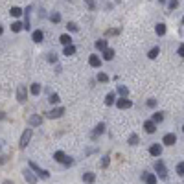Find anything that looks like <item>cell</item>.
Returning <instances> with one entry per match:
<instances>
[{
  "label": "cell",
  "instance_id": "cell-47",
  "mask_svg": "<svg viewBox=\"0 0 184 184\" xmlns=\"http://www.w3.org/2000/svg\"><path fill=\"white\" fill-rule=\"evenodd\" d=\"M182 24H184V17H182Z\"/></svg>",
  "mask_w": 184,
  "mask_h": 184
},
{
  "label": "cell",
  "instance_id": "cell-35",
  "mask_svg": "<svg viewBox=\"0 0 184 184\" xmlns=\"http://www.w3.org/2000/svg\"><path fill=\"white\" fill-rule=\"evenodd\" d=\"M48 101H50V103H53V105H55V103H59V94H50V98H48Z\"/></svg>",
  "mask_w": 184,
  "mask_h": 184
},
{
  "label": "cell",
  "instance_id": "cell-36",
  "mask_svg": "<svg viewBox=\"0 0 184 184\" xmlns=\"http://www.w3.org/2000/svg\"><path fill=\"white\" fill-rule=\"evenodd\" d=\"M85 4L90 11H96V2H94V0H85Z\"/></svg>",
  "mask_w": 184,
  "mask_h": 184
},
{
  "label": "cell",
  "instance_id": "cell-15",
  "mask_svg": "<svg viewBox=\"0 0 184 184\" xmlns=\"http://www.w3.org/2000/svg\"><path fill=\"white\" fill-rule=\"evenodd\" d=\"M83 180H85L87 184H92L94 180H96V173H92V171H87V173H83Z\"/></svg>",
  "mask_w": 184,
  "mask_h": 184
},
{
  "label": "cell",
  "instance_id": "cell-18",
  "mask_svg": "<svg viewBox=\"0 0 184 184\" xmlns=\"http://www.w3.org/2000/svg\"><path fill=\"white\" fill-rule=\"evenodd\" d=\"M158 53H160V48H158V46H153V48L149 50L147 57H149V59H156V57H158Z\"/></svg>",
  "mask_w": 184,
  "mask_h": 184
},
{
  "label": "cell",
  "instance_id": "cell-5",
  "mask_svg": "<svg viewBox=\"0 0 184 184\" xmlns=\"http://www.w3.org/2000/svg\"><path fill=\"white\" fill-rule=\"evenodd\" d=\"M30 168L33 169V171H37L40 177H43V179H48V177H50V171H46V169H40V168L35 164V162H30Z\"/></svg>",
  "mask_w": 184,
  "mask_h": 184
},
{
  "label": "cell",
  "instance_id": "cell-28",
  "mask_svg": "<svg viewBox=\"0 0 184 184\" xmlns=\"http://www.w3.org/2000/svg\"><path fill=\"white\" fill-rule=\"evenodd\" d=\"M151 120L155 121V124H160V121H162V120H164V112H155Z\"/></svg>",
  "mask_w": 184,
  "mask_h": 184
},
{
  "label": "cell",
  "instance_id": "cell-34",
  "mask_svg": "<svg viewBox=\"0 0 184 184\" xmlns=\"http://www.w3.org/2000/svg\"><path fill=\"white\" fill-rule=\"evenodd\" d=\"M177 175L184 177V162H179V164H177Z\"/></svg>",
  "mask_w": 184,
  "mask_h": 184
},
{
  "label": "cell",
  "instance_id": "cell-42",
  "mask_svg": "<svg viewBox=\"0 0 184 184\" xmlns=\"http://www.w3.org/2000/svg\"><path fill=\"white\" fill-rule=\"evenodd\" d=\"M177 53H179L180 57H184V43H182V44L179 46V50H177Z\"/></svg>",
  "mask_w": 184,
  "mask_h": 184
},
{
  "label": "cell",
  "instance_id": "cell-3",
  "mask_svg": "<svg viewBox=\"0 0 184 184\" xmlns=\"http://www.w3.org/2000/svg\"><path fill=\"white\" fill-rule=\"evenodd\" d=\"M26 98H28V88H26L24 85H18V88H17V99L20 101V103H24Z\"/></svg>",
  "mask_w": 184,
  "mask_h": 184
},
{
  "label": "cell",
  "instance_id": "cell-26",
  "mask_svg": "<svg viewBox=\"0 0 184 184\" xmlns=\"http://www.w3.org/2000/svg\"><path fill=\"white\" fill-rule=\"evenodd\" d=\"M30 92L33 94V96H39V94H40V85L39 83H33L31 88H30Z\"/></svg>",
  "mask_w": 184,
  "mask_h": 184
},
{
  "label": "cell",
  "instance_id": "cell-4",
  "mask_svg": "<svg viewBox=\"0 0 184 184\" xmlns=\"http://www.w3.org/2000/svg\"><path fill=\"white\" fill-rule=\"evenodd\" d=\"M116 107L121 109V111H124V109H131L133 107V101L129 99V98H120V99H116Z\"/></svg>",
  "mask_w": 184,
  "mask_h": 184
},
{
  "label": "cell",
  "instance_id": "cell-27",
  "mask_svg": "<svg viewBox=\"0 0 184 184\" xmlns=\"http://www.w3.org/2000/svg\"><path fill=\"white\" fill-rule=\"evenodd\" d=\"M53 158H55L57 162H65L66 160V155L63 151H55V155H53Z\"/></svg>",
  "mask_w": 184,
  "mask_h": 184
},
{
  "label": "cell",
  "instance_id": "cell-38",
  "mask_svg": "<svg viewBox=\"0 0 184 184\" xmlns=\"http://www.w3.org/2000/svg\"><path fill=\"white\" fill-rule=\"evenodd\" d=\"M46 59H48L50 63H57V55L55 53H46Z\"/></svg>",
  "mask_w": 184,
  "mask_h": 184
},
{
  "label": "cell",
  "instance_id": "cell-44",
  "mask_svg": "<svg viewBox=\"0 0 184 184\" xmlns=\"http://www.w3.org/2000/svg\"><path fill=\"white\" fill-rule=\"evenodd\" d=\"M4 118H6V116H4V112H2V111H0V120H4Z\"/></svg>",
  "mask_w": 184,
  "mask_h": 184
},
{
  "label": "cell",
  "instance_id": "cell-8",
  "mask_svg": "<svg viewBox=\"0 0 184 184\" xmlns=\"http://www.w3.org/2000/svg\"><path fill=\"white\" fill-rule=\"evenodd\" d=\"M88 65H90L92 68H99L101 66V59L96 55V53H92V55L88 57Z\"/></svg>",
  "mask_w": 184,
  "mask_h": 184
},
{
  "label": "cell",
  "instance_id": "cell-9",
  "mask_svg": "<svg viewBox=\"0 0 184 184\" xmlns=\"http://www.w3.org/2000/svg\"><path fill=\"white\" fill-rule=\"evenodd\" d=\"M144 129H146V133L153 134V133L156 131V124H155L153 120H147V121H144Z\"/></svg>",
  "mask_w": 184,
  "mask_h": 184
},
{
  "label": "cell",
  "instance_id": "cell-46",
  "mask_svg": "<svg viewBox=\"0 0 184 184\" xmlns=\"http://www.w3.org/2000/svg\"><path fill=\"white\" fill-rule=\"evenodd\" d=\"M158 2H160V4H164V2H168V0H158Z\"/></svg>",
  "mask_w": 184,
  "mask_h": 184
},
{
  "label": "cell",
  "instance_id": "cell-23",
  "mask_svg": "<svg viewBox=\"0 0 184 184\" xmlns=\"http://www.w3.org/2000/svg\"><path fill=\"white\" fill-rule=\"evenodd\" d=\"M63 53H65V55H68V57H70V55H74V53H76V46H74V44H70V46H65Z\"/></svg>",
  "mask_w": 184,
  "mask_h": 184
},
{
  "label": "cell",
  "instance_id": "cell-13",
  "mask_svg": "<svg viewBox=\"0 0 184 184\" xmlns=\"http://www.w3.org/2000/svg\"><path fill=\"white\" fill-rule=\"evenodd\" d=\"M155 33H156V35H158V37L166 35V24H164V22H158V24L155 26Z\"/></svg>",
  "mask_w": 184,
  "mask_h": 184
},
{
  "label": "cell",
  "instance_id": "cell-31",
  "mask_svg": "<svg viewBox=\"0 0 184 184\" xmlns=\"http://www.w3.org/2000/svg\"><path fill=\"white\" fill-rule=\"evenodd\" d=\"M118 92L121 94V98H127V94H129V88H127L125 85H120V87H118Z\"/></svg>",
  "mask_w": 184,
  "mask_h": 184
},
{
  "label": "cell",
  "instance_id": "cell-37",
  "mask_svg": "<svg viewBox=\"0 0 184 184\" xmlns=\"http://www.w3.org/2000/svg\"><path fill=\"white\" fill-rule=\"evenodd\" d=\"M66 28H68V31H77V30H79L76 22H68V24H66Z\"/></svg>",
  "mask_w": 184,
  "mask_h": 184
},
{
  "label": "cell",
  "instance_id": "cell-39",
  "mask_svg": "<svg viewBox=\"0 0 184 184\" xmlns=\"http://www.w3.org/2000/svg\"><path fill=\"white\" fill-rule=\"evenodd\" d=\"M109 160H111V156L105 155L103 158H101V168H107V166H109Z\"/></svg>",
  "mask_w": 184,
  "mask_h": 184
},
{
  "label": "cell",
  "instance_id": "cell-6",
  "mask_svg": "<svg viewBox=\"0 0 184 184\" xmlns=\"http://www.w3.org/2000/svg\"><path fill=\"white\" fill-rule=\"evenodd\" d=\"M175 142H177V136L173 133H166L164 138H162V144H164V146H173Z\"/></svg>",
  "mask_w": 184,
  "mask_h": 184
},
{
  "label": "cell",
  "instance_id": "cell-25",
  "mask_svg": "<svg viewBox=\"0 0 184 184\" xmlns=\"http://www.w3.org/2000/svg\"><path fill=\"white\" fill-rule=\"evenodd\" d=\"M50 20H52L53 24H59V22H61V13H59V11H53L52 15H50Z\"/></svg>",
  "mask_w": 184,
  "mask_h": 184
},
{
  "label": "cell",
  "instance_id": "cell-12",
  "mask_svg": "<svg viewBox=\"0 0 184 184\" xmlns=\"http://www.w3.org/2000/svg\"><path fill=\"white\" fill-rule=\"evenodd\" d=\"M149 153H151L153 156H160L162 155V146L160 144H153L151 147H149Z\"/></svg>",
  "mask_w": 184,
  "mask_h": 184
},
{
  "label": "cell",
  "instance_id": "cell-22",
  "mask_svg": "<svg viewBox=\"0 0 184 184\" xmlns=\"http://www.w3.org/2000/svg\"><path fill=\"white\" fill-rule=\"evenodd\" d=\"M20 30H24V24L22 22H18V20H15V22L11 24V31H15V33H18Z\"/></svg>",
  "mask_w": 184,
  "mask_h": 184
},
{
  "label": "cell",
  "instance_id": "cell-1",
  "mask_svg": "<svg viewBox=\"0 0 184 184\" xmlns=\"http://www.w3.org/2000/svg\"><path fill=\"white\" fill-rule=\"evenodd\" d=\"M155 171H156V175L160 177V179H168V169H166V166H164V162H162L160 158L158 160H155Z\"/></svg>",
  "mask_w": 184,
  "mask_h": 184
},
{
  "label": "cell",
  "instance_id": "cell-32",
  "mask_svg": "<svg viewBox=\"0 0 184 184\" xmlns=\"http://www.w3.org/2000/svg\"><path fill=\"white\" fill-rule=\"evenodd\" d=\"M138 134H136V133H133L131 136H129V144H131V146H136V144H138Z\"/></svg>",
  "mask_w": 184,
  "mask_h": 184
},
{
  "label": "cell",
  "instance_id": "cell-43",
  "mask_svg": "<svg viewBox=\"0 0 184 184\" xmlns=\"http://www.w3.org/2000/svg\"><path fill=\"white\" fill-rule=\"evenodd\" d=\"M63 164H65V166H70V164H74V160H72V158H68V156H66V160L63 162Z\"/></svg>",
  "mask_w": 184,
  "mask_h": 184
},
{
  "label": "cell",
  "instance_id": "cell-21",
  "mask_svg": "<svg viewBox=\"0 0 184 184\" xmlns=\"http://www.w3.org/2000/svg\"><path fill=\"white\" fill-rule=\"evenodd\" d=\"M103 59H105V61H112V59H114V50H112V48H107V50L103 52Z\"/></svg>",
  "mask_w": 184,
  "mask_h": 184
},
{
  "label": "cell",
  "instance_id": "cell-48",
  "mask_svg": "<svg viewBox=\"0 0 184 184\" xmlns=\"http://www.w3.org/2000/svg\"><path fill=\"white\" fill-rule=\"evenodd\" d=\"M182 133H184V125H182Z\"/></svg>",
  "mask_w": 184,
  "mask_h": 184
},
{
  "label": "cell",
  "instance_id": "cell-7",
  "mask_svg": "<svg viewBox=\"0 0 184 184\" xmlns=\"http://www.w3.org/2000/svg\"><path fill=\"white\" fill-rule=\"evenodd\" d=\"M63 114H65V109L63 107H57V109H52V111L48 112V118H61V116H63Z\"/></svg>",
  "mask_w": 184,
  "mask_h": 184
},
{
  "label": "cell",
  "instance_id": "cell-19",
  "mask_svg": "<svg viewBox=\"0 0 184 184\" xmlns=\"http://www.w3.org/2000/svg\"><path fill=\"white\" fill-rule=\"evenodd\" d=\"M105 133V124H98L96 129H94V134H92V138H96L98 134H103Z\"/></svg>",
  "mask_w": 184,
  "mask_h": 184
},
{
  "label": "cell",
  "instance_id": "cell-11",
  "mask_svg": "<svg viewBox=\"0 0 184 184\" xmlns=\"http://www.w3.org/2000/svg\"><path fill=\"white\" fill-rule=\"evenodd\" d=\"M31 39H33V43H43V40H44V33L40 30H35L31 33Z\"/></svg>",
  "mask_w": 184,
  "mask_h": 184
},
{
  "label": "cell",
  "instance_id": "cell-17",
  "mask_svg": "<svg viewBox=\"0 0 184 184\" xmlns=\"http://www.w3.org/2000/svg\"><path fill=\"white\" fill-rule=\"evenodd\" d=\"M94 46H96V50L105 52V50H107V40H105V39H98L96 43H94Z\"/></svg>",
  "mask_w": 184,
  "mask_h": 184
},
{
  "label": "cell",
  "instance_id": "cell-16",
  "mask_svg": "<svg viewBox=\"0 0 184 184\" xmlns=\"http://www.w3.org/2000/svg\"><path fill=\"white\" fill-rule=\"evenodd\" d=\"M59 43L65 44V46H70V44H72V37L68 35V33H63V35L59 37Z\"/></svg>",
  "mask_w": 184,
  "mask_h": 184
},
{
  "label": "cell",
  "instance_id": "cell-20",
  "mask_svg": "<svg viewBox=\"0 0 184 184\" xmlns=\"http://www.w3.org/2000/svg\"><path fill=\"white\" fill-rule=\"evenodd\" d=\"M40 124H43V118H40L39 114H33L30 118V125H40Z\"/></svg>",
  "mask_w": 184,
  "mask_h": 184
},
{
  "label": "cell",
  "instance_id": "cell-30",
  "mask_svg": "<svg viewBox=\"0 0 184 184\" xmlns=\"http://www.w3.org/2000/svg\"><path fill=\"white\" fill-rule=\"evenodd\" d=\"M177 8H179V0H168V9L169 11H173Z\"/></svg>",
  "mask_w": 184,
  "mask_h": 184
},
{
  "label": "cell",
  "instance_id": "cell-41",
  "mask_svg": "<svg viewBox=\"0 0 184 184\" xmlns=\"http://www.w3.org/2000/svg\"><path fill=\"white\" fill-rule=\"evenodd\" d=\"M147 107L155 109V107H156V99H153V98H151V99H147Z\"/></svg>",
  "mask_w": 184,
  "mask_h": 184
},
{
  "label": "cell",
  "instance_id": "cell-2",
  "mask_svg": "<svg viewBox=\"0 0 184 184\" xmlns=\"http://www.w3.org/2000/svg\"><path fill=\"white\" fill-rule=\"evenodd\" d=\"M31 134H33V129H26V131L22 133V136H20V142H18V146L20 147H26V146H28L30 144V140H31Z\"/></svg>",
  "mask_w": 184,
  "mask_h": 184
},
{
  "label": "cell",
  "instance_id": "cell-33",
  "mask_svg": "<svg viewBox=\"0 0 184 184\" xmlns=\"http://www.w3.org/2000/svg\"><path fill=\"white\" fill-rule=\"evenodd\" d=\"M98 81H99V83H107V81H109V76H107L105 72H99V74H98Z\"/></svg>",
  "mask_w": 184,
  "mask_h": 184
},
{
  "label": "cell",
  "instance_id": "cell-29",
  "mask_svg": "<svg viewBox=\"0 0 184 184\" xmlns=\"http://www.w3.org/2000/svg\"><path fill=\"white\" fill-rule=\"evenodd\" d=\"M9 13H11V17H20V15H22V9L17 8V6H13V8L9 9Z\"/></svg>",
  "mask_w": 184,
  "mask_h": 184
},
{
  "label": "cell",
  "instance_id": "cell-24",
  "mask_svg": "<svg viewBox=\"0 0 184 184\" xmlns=\"http://www.w3.org/2000/svg\"><path fill=\"white\" fill-rule=\"evenodd\" d=\"M114 99H116V94H114V92H109L107 96H105V105H112Z\"/></svg>",
  "mask_w": 184,
  "mask_h": 184
},
{
  "label": "cell",
  "instance_id": "cell-14",
  "mask_svg": "<svg viewBox=\"0 0 184 184\" xmlns=\"http://www.w3.org/2000/svg\"><path fill=\"white\" fill-rule=\"evenodd\" d=\"M24 179L28 180L30 184H35V182H37V177L33 175V173L30 171V169H24Z\"/></svg>",
  "mask_w": 184,
  "mask_h": 184
},
{
  "label": "cell",
  "instance_id": "cell-40",
  "mask_svg": "<svg viewBox=\"0 0 184 184\" xmlns=\"http://www.w3.org/2000/svg\"><path fill=\"white\" fill-rule=\"evenodd\" d=\"M120 28H112V30H107V35H118Z\"/></svg>",
  "mask_w": 184,
  "mask_h": 184
},
{
  "label": "cell",
  "instance_id": "cell-45",
  "mask_svg": "<svg viewBox=\"0 0 184 184\" xmlns=\"http://www.w3.org/2000/svg\"><path fill=\"white\" fill-rule=\"evenodd\" d=\"M2 33H4V28H2V24H0V35H2Z\"/></svg>",
  "mask_w": 184,
  "mask_h": 184
},
{
  "label": "cell",
  "instance_id": "cell-10",
  "mask_svg": "<svg viewBox=\"0 0 184 184\" xmlns=\"http://www.w3.org/2000/svg\"><path fill=\"white\" fill-rule=\"evenodd\" d=\"M142 179L146 180V184H156V180H158L155 173H144V175H142Z\"/></svg>",
  "mask_w": 184,
  "mask_h": 184
}]
</instances>
